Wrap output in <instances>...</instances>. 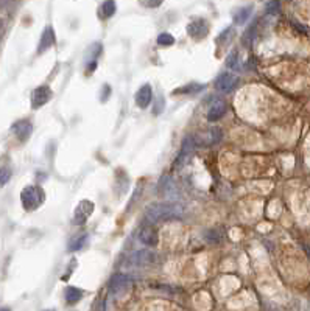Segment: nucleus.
I'll list each match as a JSON object with an SVG mask.
<instances>
[{
    "label": "nucleus",
    "mask_w": 310,
    "mask_h": 311,
    "mask_svg": "<svg viewBox=\"0 0 310 311\" xmlns=\"http://www.w3.org/2000/svg\"><path fill=\"white\" fill-rule=\"evenodd\" d=\"M184 215V206L178 202H155L145 210V220L153 226L156 222L179 220Z\"/></svg>",
    "instance_id": "nucleus-1"
},
{
    "label": "nucleus",
    "mask_w": 310,
    "mask_h": 311,
    "mask_svg": "<svg viewBox=\"0 0 310 311\" xmlns=\"http://www.w3.org/2000/svg\"><path fill=\"white\" fill-rule=\"evenodd\" d=\"M46 199V195L42 188L36 187V185H30L27 188L22 190L20 193V201H22V206L25 210L31 212V210H36L42 202Z\"/></svg>",
    "instance_id": "nucleus-2"
},
{
    "label": "nucleus",
    "mask_w": 310,
    "mask_h": 311,
    "mask_svg": "<svg viewBox=\"0 0 310 311\" xmlns=\"http://www.w3.org/2000/svg\"><path fill=\"white\" fill-rule=\"evenodd\" d=\"M237 84H239V77L234 73H220L215 80V88L224 93L232 92L237 88Z\"/></svg>",
    "instance_id": "nucleus-3"
},
{
    "label": "nucleus",
    "mask_w": 310,
    "mask_h": 311,
    "mask_svg": "<svg viewBox=\"0 0 310 311\" xmlns=\"http://www.w3.org/2000/svg\"><path fill=\"white\" fill-rule=\"evenodd\" d=\"M156 262H157V255L148 249L137 251L130 257V263L134 266H148V265H155Z\"/></svg>",
    "instance_id": "nucleus-4"
},
{
    "label": "nucleus",
    "mask_w": 310,
    "mask_h": 311,
    "mask_svg": "<svg viewBox=\"0 0 310 311\" xmlns=\"http://www.w3.org/2000/svg\"><path fill=\"white\" fill-rule=\"evenodd\" d=\"M139 241L145 246H150V248H155L159 243V232L155 226L148 224V226L142 227L141 232H139Z\"/></svg>",
    "instance_id": "nucleus-5"
},
{
    "label": "nucleus",
    "mask_w": 310,
    "mask_h": 311,
    "mask_svg": "<svg viewBox=\"0 0 310 311\" xmlns=\"http://www.w3.org/2000/svg\"><path fill=\"white\" fill-rule=\"evenodd\" d=\"M52 95L53 93L49 86H39V88H36L33 93H31V106H33V109L44 106L52 98Z\"/></svg>",
    "instance_id": "nucleus-6"
},
{
    "label": "nucleus",
    "mask_w": 310,
    "mask_h": 311,
    "mask_svg": "<svg viewBox=\"0 0 310 311\" xmlns=\"http://www.w3.org/2000/svg\"><path fill=\"white\" fill-rule=\"evenodd\" d=\"M133 283V278L131 277H128L126 274H114L111 277V280L108 283V289H109V293L112 294H117V293H120L123 291L125 288H128Z\"/></svg>",
    "instance_id": "nucleus-7"
},
{
    "label": "nucleus",
    "mask_w": 310,
    "mask_h": 311,
    "mask_svg": "<svg viewBox=\"0 0 310 311\" xmlns=\"http://www.w3.org/2000/svg\"><path fill=\"white\" fill-rule=\"evenodd\" d=\"M11 131L16 134V137L20 142H25L30 137L31 131H33V125H31L30 120H19L11 126Z\"/></svg>",
    "instance_id": "nucleus-8"
},
{
    "label": "nucleus",
    "mask_w": 310,
    "mask_h": 311,
    "mask_svg": "<svg viewBox=\"0 0 310 311\" xmlns=\"http://www.w3.org/2000/svg\"><path fill=\"white\" fill-rule=\"evenodd\" d=\"M187 31L194 39H203L209 33V25L206 20L198 19V20H194V22L187 27Z\"/></svg>",
    "instance_id": "nucleus-9"
},
{
    "label": "nucleus",
    "mask_w": 310,
    "mask_h": 311,
    "mask_svg": "<svg viewBox=\"0 0 310 311\" xmlns=\"http://www.w3.org/2000/svg\"><path fill=\"white\" fill-rule=\"evenodd\" d=\"M152 98H153L152 88H150L148 84H145V86H142V88L139 89L137 93H136V104H137L141 109H145V108H148V104L152 103Z\"/></svg>",
    "instance_id": "nucleus-10"
},
{
    "label": "nucleus",
    "mask_w": 310,
    "mask_h": 311,
    "mask_svg": "<svg viewBox=\"0 0 310 311\" xmlns=\"http://www.w3.org/2000/svg\"><path fill=\"white\" fill-rule=\"evenodd\" d=\"M53 44H55V31H53L52 27H47L44 31H42V36L39 41V45H38V53H44L46 50H49Z\"/></svg>",
    "instance_id": "nucleus-11"
},
{
    "label": "nucleus",
    "mask_w": 310,
    "mask_h": 311,
    "mask_svg": "<svg viewBox=\"0 0 310 311\" xmlns=\"http://www.w3.org/2000/svg\"><path fill=\"white\" fill-rule=\"evenodd\" d=\"M224 114H226V103L221 101V100H217L207 111V120L209 122H217V120L221 119Z\"/></svg>",
    "instance_id": "nucleus-12"
},
{
    "label": "nucleus",
    "mask_w": 310,
    "mask_h": 311,
    "mask_svg": "<svg viewBox=\"0 0 310 311\" xmlns=\"http://www.w3.org/2000/svg\"><path fill=\"white\" fill-rule=\"evenodd\" d=\"M86 202L88 201L80 202V206L77 207V212H75V217H73V224H83L84 221L91 217V213L94 210V204L91 202V206L88 209H84V207H86Z\"/></svg>",
    "instance_id": "nucleus-13"
},
{
    "label": "nucleus",
    "mask_w": 310,
    "mask_h": 311,
    "mask_svg": "<svg viewBox=\"0 0 310 311\" xmlns=\"http://www.w3.org/2000/svg\"><path fill=\"white\" fill-rule=\"evenodd\" d=\"M84 293L81 291V289L75 288V286H67L66 291H64V297H66V304L67 305H75L78 304L80 300L83 299Z\"/></svg>",
    "instance_id": "nucleus-14"
},
{
    "label": "nucleus",
    "mask_w": 310,
    "mask_h": 311,
    "mask_svg": "<svg viewBox=\"0 0 310 311\" xmlns=\"http://www.w3.org/2000/svg\"><path fill=\"white\" fill-rule=\"evenodd\" d=\"M89 243V235L88 233H78L77 237H73L69 241V251L75 252V251H80L83 248H86Z\"/></svg>",
    "instance_id": "nucleus-15"
},
{
    "label": "nucleus",
    "mask_w": 310,
    "mask_h": 311,
    "mask_svg": "<svg viewBox=\"0 0 310 311\" xmlns=\"http://www.w3.org/2000/svg\"><path fill=\"white\" fill-rule=\"evenodd\" d=\"M114 13H115V3L111 2V0L109 2H103L100 5V9H99L100 19H109V17L114 16Z\"/></svg>",
    "instance_id": "nucleus-16"
},
{
    "label": "nucleus",
    "mask_w": 310,
    "mask_h": 311,
    "mask_svg": "<svg viewBox=\"0 0 310 311\" xmlns=\"http://www.w3.org/2000/svg\"><path fill=\"white\" fill-rule=\"evenodd\" d=\"M203 89H205V84H187V86H183V88H179L175 90L176 95L183 93V95H192V93H198L201 92Z\"/></svg>",
    "instance_id": "nucleus-17"
},
{
    "label": "nucleus",
    "mask_w": 310,
    "mask_h": 311,
    "mask_svg": "<svg viewBox=\"0 0 310 311\" xmlns=\"http://www.w3.org/2000/svg\"><path fill=\"white\" fill-rule=\"evenodd\" d=\"M251 13H253V6L242 8V9H239V11L236 13V16H234V20H236L237 25H243L250 19Z\"/></svg>",
    "instance_id": "nucleus-18"
},
{
    "label": "nucleus",
    "mask_w": 310,
    "mask_h": 311,
    "mask_svg": "<svg viewBox=\"0 0 310 311\" xmlns=\"http://www.w3.org/2000/svg\"><path fill=\"white\" fill-rule=\"evenodd\" d=\"M156 42L159 45H164V47H168V45H173L175 44V38L170 35V33H162V35H159Z\"/></svg>",
    "instance_id": "nucleus-19"
},
{
    "label": "nucleus",
    "mask_w": 310,
    "mask_h": 311,
    "mask_svg": "<svg viewBox=\"0 0 310 311\" xmlns=\"http://www.w3.org/2000/svg\"><path fill=\"white\" fill-rule=\"evenodd\" d=\"M226 66L232 70H237L239 69V53L237 51H234L231 53V55L228 56L226 59Z\"/></svg>",
    "instance_id": "nucleus-20"
},
{
    "label": "nucleus",
    "mask_w": 310,
    "mask_h": 311,
    "mask_svg": "<svg viewBox=\"0 0 310 311\" xmlns=\"http://www.w3.org/2000/svg\"><path fill=\"white\" fill-rule=\"evenodd\" d=\"M9 179H11V168L2 167V168H0V185L8 184Z\"/></svg>",
    "instance_id": "nucleus-21"
},
{
    "label": "nucleus",
    "mask_w": 310,
    "mask_h": 311,
    "mask_svg": "<svg viewBox=\"0 0 310 311\" xmlns=\"http://www.w3.org/2000/svg\"><path fill=\"white\" fill-rule=\"evenodd\" d=\"M279 6H281L279 2H268V3H266V13L276 14L277 11H279Z\"/></svg>",
    "instance_id": "nucleus-22"
},
{
    "label": "nucleus",
    "mask_w": 310,
    "mask_h": 311,
    "mask_svg": "<svg viewBox=\"0 0 310 311\" xmlns=\"http://www.w3.org/2000/svg\"><path fill=\"white\" fill-rule=\"evenodd\" d=\"M164 106H165L164 98H162V96H159L157 101H156V104H155V115H159V114H161V112L164 111Z\"/></svg>",
    "instance_id": "nucleus-23"
},
{
    "label": "nucleus",
    "mask_w": 310,
    "mask_h": 311,
    "mask_svg": "<svg viewBox=\"0 0 310 311\" xmlns=\"http://www.w3.org/2000/svg\"><path fill=\"white\" fill-rule=\"evenodd\" d=\"M106 93H111V88H109V86H104V88H103V95H102V100L104 101L106 100Z\"/></svg>",
    "instance_id": "nucleus-24"
},
{
    "label": "nucleus",
    "mask_w": 310,
    "mask_h": 311,
    "mask_svg": "<svg viewBox=\"0 0 310 311\" xmlns=\"http://www.w3.org/2000/svg\"><path fill=\"white\" fill-rule=\"evenodd\" d=\"M144 5H147V6H159V5H161V2H145Z\"/></svg>",
    "instance_id": "nucleus-25"
},
{
    "label": "nucleus",
    "mask_w": 310,
    "mask_h": 311,
    "mask_svg": "<svg viewBox=\"0 0 310 311\" xmlns=\"http://www.w3.org/2000/svg\"><path fill=\"white\" fill-rule=\"evenodd\" d=\"M0 311H11V310L6 308V307H3V308H0Z\"/></svg>",
    "instance_id": "nucleus-26"
},
{
    "label": "nucleus",
    "mask_w": 310,
    "mask_h": 311,
    "mask_svg": "<svg viewBox=\"0 0 310 311\" xmlns=\"http://www.w3.org/2000/svg\"><path fill=\"white\" fill-rule=\"evenodd\" d=\"M46 311H53V310H46Z\"/></svg>",
    "instance_id": "nucleus-27"
},
{
    "label": "nucleus",
    "mask_w": 310,
    "mask_h": 311,
    "mask_svg": "<svg viewBox=\"0 0 310 311\" xmlns=\"http://www.w3.org/2000/svg\"><path fill=\"white\" fill-rule=\"evenodd\" d=\"M0 33H2V30H0Z\"/></svg>",
    "instance_id": "nucleus-28"
}]
</instances>
